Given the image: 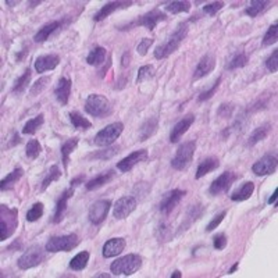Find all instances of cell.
I'll return each mask as SVG.
<instances>
[{
  "label": "cell",
  "instance_id": "8",
  "mask_svg": "<svg viewBox=\"0 0 278 278\" xmlns=\"http://www.w3.org/2000/svg\"><path fill=\"white\" fill-rule=\"evenodd\" d=\"M164 20H167L166 13H163L161 10H159V9H153V10H150V12L145 13L143 16H141V17L138 20H135V21L128 23V24L124 25V27H120L118 30H120V31H127V30L135 28V27H145L148 31H153L156 28V25L159 24V23H161V21H164Z\"/></svg>",
  "mask_w": 278,
  "mask_h": 278
},
{
  "label": "cell",
  "instance_id": "26",
  "mask_svg": "<svg viewBox=\"0 0 278 278\" xmlns=\"http://www.w3.org/2000/svg\"><path fill=\"white\" fill-rule=\"evenodd\" d=\"M218 167H220V160L217 157H207V159H204V160L199 163L198 170H196V174H195V178H203L204 175L213 173Z\"/></svg>",
  "mask_w": 278,
  "mask_h": 278
},
{
  "label": "cell",
  "instance_id": "20",
  "mask_svg": "<svg viewBox=\"0 0 278 278\" xmlns=\"http://www.w3.org/2000/svg\"><path fill=\"white\" fill-rule=\"evenodd\" d=\"M71 88H73V82L67 77H62L60 80L57 81V85L55 88V98L62 106L68 105Z\"/></svg>",
  "mask_w": 278,
  "mask_h": 278
},
{
  "label": "cell",
  "instance_id": "34",
  "mask_svg": "<svg viewBox=\"0 0 278 278\" xmlns=\"http://www.w3.org/2000/svg\"><path fill=\"white\" fill-rule=\"evenodd\" d=\"M31 77H32V71L31 68L28 67L27 70L24 71V74L21 75L17 78V81L14 82V87H13L12 92L14 95H20V93H23L27 91V88H28V84L31 82Z\"/></svg>",
  "mask_w": 278,
  "mask_h": 278
},
{
  "label": "cell",
  "instance_id": "4",
  "mask_svg": "<svg viewBox=\"0 0 278 278\" xmlns=\"http://www.w3.org/2000/svg\"><path fill=\"white\" fill-rule=\"evenodd\" d=\"M78 245H80V236L71 232V234L52 236L48 239L45 247L49 253H59V252H71Z\"/></svg>",
  "mask_w": 278,
  "mask_h": 278
},
{
  "label": "cell",
  "instance_id": "40",
  "mask_svg": "<svg viewBox=\"0 0 278 278\" xmlns=\"http://www.w3.org/2000/svg\"><path fill=\"white\" fill-rule=\"evenodd\" d=\"M249 62V57H247L246 53H236V55L227 63V66H225V70H228V71H234V70H238V68H243Z\"/></svg>",
  "mask_w": 278,
  "mask_h": 278
},
{
  "label": "cell",
  "instance_id": "27",
  "mask_svg": "<svg viewBox=\"0 0 278 278\" xmlns=\"http://www.w3.org/2000/svg\"><path fill=\"white\" fill-rule=\"evenodd\" d=\"M157 128H159V118H148V120L141 125V128H139V141H142V142L148 141L150 136H153L156 132H157Z\"/></svg>",
  "mask_w": 278,
  "mask_h": 278
},
{
  "label": "cell",
  "instance_id": "47",
  "mask_svg": "<svg viewBox=\"0 0 278 278\" xmlns=\"http://www.w3.org/2000/svg\"><path fill=\"white\" fill-rule=\"evenodd\" d=\"M220 84H221V77H218V78L214 81L213 87L209 88L207 91H204V92H202L200 95H199L198 96L199 103H203V102H206V100L211 99V98L214 96V93L217 92V89H218V87H220Z\"/></svg>",
  "mask_w": 278,
  "mask_h": 278
},
{
  "label": "cell",
  "instance_id": "35",
  "mask_svg": "<svg viewBox=\"0 0 278 278\" xmlns=\"http://www.w3.org/2000/svg\"><path fill=\"white\" fill-rule=\"evenodd\" d=\"M68 117H70V121L73 124V127H74L75 130H80V131H87L89 128H92V123L85 118L82 114H80L78 111H71L70 114H68Z\"/></svg>",
  "mask_w": 278,
  "mask_h": 278
},
{
  "label": "cell",
  "instance_id": "25",
  "mask_svg": "<svg viewBox=\"0 0 278 278\" xmlns=\"http://www.w3.org/2000/svg\"><path fill=\"white\" fill-rule=\"evenodd\" d=\"M23 175H24V170H23L21 167H16L12 173L7 174L6 177L0 181V191H12L13 188L16 186V184L19 182L20 179L23 178Z\"/></svg>",
  "mask_w": 278,
  "mask_h": 278
},
{
  "label": "cell",
  "instance_id": "54",
  "mask_svg": "<svg viewBox=\"0 0 278 278\" xmlns=\"http://www.w3.org/2000/svg\"><path fill=\"white\" fill-rule=\"evenodd\" d=\"M130 63H131V53H130V50H127V52H124L123 57H121V67L127 68L128 66H130Z\"/></svg>",
  "mask_w": 278,
  "mask_h": 278
},
{
  "label": "cell",
  "instance_id": "62",
  "mask_svg": "<svg viewBox=\"0 0 278 278\" xmlns=\"http://www.w3.org/2000/svg\"><path fill=\"white\" fill-rule=\"evenodd\" d=\"M182 277V274H181V271L179 270H175V271L171 274V278H181Z\"/></svg>",
  "mask_w": 278,
  "mask_h": 278
},
{
  "label": "cell",
  "instance_id": "30",
  "mask_svg": "<svg viewBox=\"0 0 278 278\" xmlns=\"http://www.w3.org/2000/svg\"><path fill=\"white\" fill-rule=\"evenodd\" d=\"M270 131H271V124L270 123L263 124V125L257 127V128L250 134V136H249L247 146H254V145L261 142V141H264L267 138V135L270 134Z\"/></svg>",
  "mask_w": 278,
  "mask_h": 278
},
{
  "label": "cell",
  "instance_id": "10",
  "mask_svg": "<svg viewBox=\"0 0 278 278\" xmlns=\"http://www.w3.org/2000/svg\"><path fill=\"white\" fill-rule=\"evenodd\" d=\"M111 207V200L109 199H100L91 206L88 211V220L92 225H100L105 221Z\"/></svg>",
  "mask_w": 278,
  "mask_h": 278
},
{
  "label": "cell",
  "instance_id": "33",
  "mask_svg": "<svg viewBox=\"0 0 278 278\" xmlns=\"http://www.w3.org/2000/svg\"><path fill=\"white\" fill-rule=\"evenodd\" d=\"M62 177V170L59 168V166H52L49 168V171L46 173V175L42 179L41 182V188H39V192H45L48 188H49L53 182L59 181Z\"/></svg>",
  "mask_w": 278,
  "mask_h": 278
},
{
  "label": "cell",
  "instance_id": "29",
  "mask_svg": "<svg viewBox=\"0 0 278 278\" xmlns=\"http://www.w3.org/2000/svg\"><path fill=\"white\" fill-rule=\"evenodd\" d=\"M253 192L254 182L246 181V182L242 184V186L239 189H236V191L231 195V200H232V202H245L247 199H250V196L253 195Z\"/></svg>",
  "mask_w": 278,
  "mask_h": 278
},
{
  "label": "cell",
  "instance_id": "23",
  "mask_svg": "<svg viewBox=\"0 0 278 278\" xmlns=\"http://www.w3.org/2000/svg\"><path fill=\"white\" fill-rule=\"evenodd\" d=\"M59 64H60V57H59V55L50 53V55L39 56L37 60H35L34 67H35L37 73H46V71L55 70Z\"/></svg>",
  "mask_w": 278,
  "mask_h": 278
},
{
  "label": "cell",
  "instance_id": "24",
  "mask_svg": "<svg viewBox=\"0 0 278 278\" xmlns=\"http://www.w3.org/2000/svg\"><path fill=\"white\" fill-rule=\"evenodd\" d=\"M116 177V171L114 170H107L105 173H100L99 175H96L95 178H92L91 181H88L87 184H85V188H87V191H96V189H99L102 186L107 185L110 181H113Z\"/></svg>",
  "mask_w": 278,
  "mask_h": 278
},
{
  "label": "cell",
  "instance_id": "57",
  "mask_svg": "<svg viewBox=\"0 0 278 278\" xmlns=\"http://www.w3.org/2000/svg\"><path fill=\"white\" fill-rule=\"evenodd\" d=\"M28 52H30V50H28V48H27V46H24V49L21 50V52H19V53H17V56H16V62H17V63L23 62V59H24L25 56L28 55Z\"/></svg>",
  "mask_w": 278,
  "mask_h": 278
},
{
  "label": "cell",
  "instance_id": "31",
  "mask_svg": "<svg viewBox=\"0 0 278 278\" xmlns=\"http://www.w3.org/2000/svg\"><path fill=\"white\" fill-rule=\"evenodd\" d=\"M106 56H107V50L103 46H95L87 56V63L93 67H99L105 63Z\"/></svg>",
  "mask_w": 278,
  "mask_h": 278
},
{
  "label": "cell",
  "instance_id": "19",
  "mask_svg": "<svg viewBox=\"0 0 278 278\" xmlns=\"http://www.w3.org/2000/svg\"><path fill=\"white\" fill-rule=\"evenodd\" d=\"M64 23H66L64 20H55V21H50L48 24H45L34 35V42H37V44H44V42H46L55 32L62 30L63 27H64Z\"/></svg>",
  "mask_w": 278,
  "mask_h": 278
},
{
  "label": "cell",
  "instance_id": "41",
  "mask_svg": "<svg viewBox=\"0 0 278 278\" xmlns=\"http://www.w3.org/2000/svg\"><path fill=\"white\" fill-rule=\"evenodd\" d=\"M42 153V145L38 139H31L25 146V155L30 160H37L39 155Z\"/></svg>",
  "mask_w": 278,
  "mask_h": 278
},
{
  "label": "cell",
  "instance_id": "52",
  "mask_svg": "<svg viewBox=\"0 0 278 278\" xmlns=\"http://www.w3.org/2000/svg\"><path fill=\"white\" fill-rule=\"evenodd\" d=\"M227 243H228V239H227V236H225L224 232L217 234L216 236L213 238V247H214L216 250H222V249H225Z\"/></svg>",
  "mask_w": 278,
  "mask_h": 278
},
{
  "label": "cell",
  "instance_id": "58",
  "mask_svg": "<svg viewBox=\"0 0 278 278\" xmlns=\"http://www.w3.org/2000/svg\"><path fill=\"white\" fill-rule=\"evenodd\" d=\"M277 195H278V189H275V191H274V193H272L271 196L268 198V200H267V203L277 206Z\"/></svg>",
  "mask_w": 278,
  "mask_h": 278
},
{
  "label": "cell",
  "instance_id": "14",
  "mask_svg": "<svg viewBox=\"0 0 278 278\" xmlns=\"http://www.w3.org/2000/svg\"><path fill=\"white\" fill-rule=\"evenodd\" d=\"M136 206H138V202L134 196H123L114 203L113 216L116 220H125L136 210Z\"/></svg>",
  "mask_w": 278,
  "mask_h": 278
},
{
  "label": "cell",
  "instance_id": "43",
  "mask_svg": "<svg viewBox=\"0 0 278 278\" xmlns=\"http://www.w3.org/2000/svg\"><path fill=\"white\" fill-rule=\"evenodd\" d=\"M166 12L171 14H181V13L191 12V3L189 2H171L166 6Z\"/></svg>",
  "mask_w": 278,
  "mask_h": 278
},
{
  "label": "cell",
  "instance_id": "56",
  "mask_svg": "<svg viewBox=\"0 0 278 278\" xmlns=\"http://www.w3.org/2000/svg\"><path fill=\"white\" fill-rule=\"evenodd\" d=\"M19 143H21V138H20V135L17 134V132H14L12 136V139H10V142H9V148H14V146H17Z\"/></svg>",
  "mask_w": 278,
  "mask_h": 278
},
{
  "label": "cell",
  "instance_id": "11",
  "mask_svg": "<svg viewBox=\"0 0 278 278\" xmlns=\"http://www.w3.org/2000/svg\"><path fill=\"white\" fill-rule=\"evenodd\" d=\"M236 179H238V175L234 171H224L210 184L209 195L210 196H217V195H220L222 192H228L231 185L234 184Z\"/></svg>",
  "mask_w": 278,
  "mask_h": 278
},
{
  "label": "cell",
  "instance_id": "21",
  "mask_svg": "<svg viewBox=\"0 0 278 278\" xmlns=\"http://www.w3.org/2000/svg\"><path fill=\"white\" fill-rule=\"evenodd\" d=\"M131 6H132V2H109V3H106L105 6H102V9H100L99 12L93 16V20H95L96 23H100V21H103V20H106L107 17H110L113 13H116L118 12V10H121V9H127V7Z\"/></svg>",
  "mask_w": 278,
  "mask_h": 278
},
{
  "label": "cell",
  "instance_id": "7",
  "mask_svg": "<svg viewBox=\"0 0 278 278\" xmlns=\"http://www.w3.org/2000/svg\"><path fill=\"white\" fill-rule=\"evenodd\" d=\"M46 252H48L46 247H42L41 245H32L20 256V259L17 260V266L20 270H30L38 267L46 259Z\"/></svg>",
  "mask_w": 278,
  "mask_h": 278
},
{
  "label": "cell",
  "instance_id": "51",
  "mask_svg": "<svg viewBox=\"0 0 278 278\" xmlns=\"http://www.w3.org/2000/svg\"><path fill=\"white\" fill-rule=\"evenodd\" d=\"M222 7H224V2H213L210 5H206V6L203 7V13L204 14H207V16H210V17H213V16H216L217 13L221 10Z\"/></svg>",
  "mask_w": 278,
  "mask_h": 278
},
{
  "label": "cell",
  "instance_id": "13",
  "mask_svg": "<svg viewBox=\"0 0 278 278\" xmlns=\"http://www.w3.org/2000/svg\"><path fill=\"white\" fill-rule=\"evenodd\" d=\"M186 195V191H182V189H171L164 193V196L161 198L160 204H159V210L163 213V214H170L171 211L178 206V203L184 199V196Z\"/></svg>",
  "mask_w": 278,
  "mask_h": 278
},
{
  "label": "cell",
  "instance_id": "12",
  "mask_svg": "<svg viewBox=\"0 0 278 278\" xmlns=\"http://www.w3.org/2000/svg\"><path fill=\"white\" fill-rule=\"evenodd\" d=\"M278 167V161H277V156L271 155H264L261 159L254 163L252 166V173L257 177H266V175H271L277 171Z\"/></svg>",
  "mask_w": 278,
  "mask_h": 278
},
{
  "label": "cell",
  "instance_id": "48",
  "mask_svg": "<svg viewBox=\"0 0 278 278\" xmlns=\"http://www.w3.org/2000/svg\"><path fill=\"white\" fill-rule=\"evenodd\" d=\"M264 66L270 71V73H277L278 70V49L272 52L271 55L267 57V60L264 62Z\"/></svg>",
  "mask_w": 278,
  "mask_h": 278
},
{
  "label": "cell",
  "instance_id": "46",
  "mask_svg": "<svg viewBox=\"0 0 278 278\" xmlns=\"http://www.w3.org/2000/svg\"><path fill=\"white\" fill-rule=\"evenodd\" d=\"M50 78L52 77L46 75V77H41L39 80L35 81V84H32L31 89H30V95L31 96H38L39 93H42V91L48 87V84L50 82Z\"/></svg>",
  "mask_w": 278,
  "mask_h": 278
},
{
  "label": "cell",
  "instance_id": "60",
  "mask_svg": "<svg viewBox=\"0 0 278 278\" xmlns=\"http://www.w3.org/2000/svg\"><path fill=\"white\" fill-rule=\"evenodd\" d=\"M95 277L96 278H109L111 277V274H106V272H99V274H95Z\"/></svg>",
  "mask_w": 278,
  "mask_h": 278
},
{
  "label": "cell",
  "instance_id": "63",
  "mask_svg": "<svg viewBox=\"0 0 278 278\" xmlns=\"http://www.w3.org/2000/svg\"><path fill=\"white\" fill-rule=\"evenodd\" d=\"M5 3H6V5H9V6H12V7L17 6V5H19V2H9V0H6Z\"/></svg>",
  "mask_w": 278,
  "mask_h": 278
},
{
  "label": "cell",
  "instance_id": "5",
  "mask_svg": "<svg viewBox=\"0 0 278 278\" xmlns=\"http://www.w3.org/2000/svg\"><path fill=\"white\" fill-rule=\"evenodd\" d=\"M85 111L92 117L105 118L111 114V105L109 99L103 95L91 93L88 95L85 100Z\"/></svg>",
  "mask_w": 278,
  "mask_h": 278
},
{
  "label": "cell",
  "instance_id": "2",
  "mask_svg": "<svg viewBox=\"0 0 278 278\" xmlns=\"http://www.w3.org/2000/svg\"><path fill=\"white\" fill-rule=\"evenodd\" d=\"M142 267V257L136 253L125 254L123 257H118L116 261L110 264V271L113 275H132Z\"/></svg>",
  "mask_w": 278,
  "mask_h": 278
},
{
  "label": "cell",
  "instance_id": "44",
  "mask_svg": "<svg viewBox=\"0 0 278 278\" xmlns=\"http://www.w3.org/2000/svg\"><path fill=\"white\" fill-rule=\"evenodd\" d=\"M278 41V23H274L270 25V28L267 30V32L263 37V46H272L274 44H277Z\"/></svg>",
  "mask_w": 278,
  "mask_h": 278
},
{
  "label": "cell",
  "instance_id": "28",
  "mask_svg": "<svg viewBox=\"0 0 278 278\" xmlns=\"http://www.w3.org/2000/svg\"><path fill=\"white\" fill-rule=\"evenodd\" d=\"M78 142H80V139L74 136V138H70L67 141H64L62 143V148H60V153H62V161H63V167H64V170H67L68 168V163H70V156L71 153L74 152L77 146H78Z\"/></svg>",
  "mask_w": 278,
  "mask_h": 278
},
{
  "label": "cell",
  "instance_id": "55",
  "mask_svg": "<svg viewBox=\"0 0 278 278\" xmlns=\"http://www.w3.org/2000/svg\"><path fill=\"white\" fill-rule=\"evenodd\" d=\"M84 181H85V175H84V174H81V175H78V177H75V178H73L71 181H70V186L75 188V186L84 184Z\"/></svg>",
  "mask_w": 278,
  "mask_h": 278
},
{
  "label": "cell",
  "instance_id": "1",
  "mask_svg": "<svg viewBox=\"0 0 278 278\" xmlns=\"http://www.w3.org/2000/svg\"><path fill=\"white\" fill-rule=\"evenodd\" d=\"M188 23H179L178 27L175 28V31L168 37L166 42L160 46H157L155 49V57L157 60H163L167 59L168 56H171L174 52L179 49L181 44L185 41L186 35H188Z\"/></svg>",
  "mask_w": 278,
  "mask_h": 278
},
{
  "label": "cell",
  "instance_id": "3",
  "mask_svg": "<svg viewBox=\"0 0 278 278\" xmlns=\"http://www.w3.org/2000/svg\"><path fill=\"white\" fill-rule=\"evenodd\" d=\"M19 225V210L9 207L6 204L0 206V241H6L14 235Z\"/></svg>",
  "mask_w": 278,
  "mask_h": 278
},
{
  "label": "cell",
  "instance_id": "9",
  "mask_svg": "<svg viewBox=\"0 0 278 278\" xmlns=\"http://www.w3.org/2000/svg\"><path fill=\"white\" fill-rule=\"evenodd\" d=\"M124 131V124L121 121H116L106 125L103 130H100L93 139V143L100 148H107L117 141Z\"/></svg>",
  "mask_w": 278,
  "mask_h": 278
},
{
  "label": "cell",
  "instance_id": "38",
  "mask_svg": "<svg viewBox=\"0 0 278 278\" xmlns=\"http://www.w3.org/2000/svg\"><path fill=\"white\" fill-rule=\"evenodd\" d=\"M91 254L87 250H82L78 254H75L74 257L70 261V268L74 270V271H82L85 267L88 266V261H89Z\"/></svg>",
  "mask_w": 278,
  "mask_h": 278
},
{
  "label": "cell",
  "instance_id": "6",
  "mask_svg": "<svg viewBox=\"0 0 278 278\" xmlns=\"http://www.w3.org/2000/svg\"><path fill=\"white\" fill-rule=\"evenodd\" d=\"M196 150V141H186L182 145H179V148L175 152V156L171 160V167L177 171H184L188 167L191 166L193 160V155Z\"/></svg>",
  "mask_w": 278,
  "mask_h": 278
},
{
  "label": "cell",
  "instance_id": "22",
  "mask_svg": "<svg viewBox=\"0 0 278 278\" xmlns=\"http://www.w3.org/2000/svg\"><path fill=\"white\" fill-rule=\"evenodd\" d=\"M125 246H127V241L124 238H111L105 242V245L102 247V254L105 259L116 257L120 253H123Z\"/></svg>",
  "mask_w": 278,
  "mask_h": 278
},
{
  "label": "cell",
  "instance_id": "15",
  "mask_svg": "<svg viewBox=\"0 0 278 278\" xmlns=\"http://www.w3.org/2000/svg\"><path fill=\"white\" fill-rule=\"evenodd\" d=\"M149 153L146 149H139L132 152L127 157H124L123 160H120L117 163V170H120L121 173H130L131 170L135 166H138L139 163L148 160Z\"/></svg>",
  "mask_w": 278,
  "mask_h": 278
},
{
  "label": "cell",
  "instance_id": "17",
  "mask_svg": "<svg viewBox=\"0 0 278 278\" xmlns=\"http://www.w3.org/2000/svg\"><path fill=\"white\" fill-rule=\"evenodd\" d=\"M73 195H74V188H73V186H70V188H67L66 191H63V193L60 195V198L57 199V202H56V206H55V213H53V217H52L53 224H59V222H62L63 217H64V213H66V210H67L68 200L73 198Z\"/></svg>",
  "mask_w": 278,
  "mask_h": 278
},
{
  "label": "cell",
  "instance_id": "45",
  "mask_svg": "<svg viewBox=\"0 0 278 278\" xmlns=\"http://www.w3.org/2000/svg\"><path fill=\"white\" fill-rule=\"evenodd\" d=\"M155 77V67L153 66H142L138 70V77H136V84H142L145 81L150 80Z\"/></svg>",
  "mask_w": 278,
  "mask_h": 278
},
{
  "label": "cell",
  "instance_id": "59",
  "mask_svg": "<svg viewBox=\"0 0 278 278\" xmlns=\"http://www.w3.org/2000/svg\"><path fill=\"white\" fill-rule=\"evenodd\" d=\"M238 267H239V263L236 261L234 266L231 267V268H229V270H228V274H234V272L236 271V270H238Z\"/></svg>",
  "mask_w": 278,
  "mask_h": 278
},
{
  "label": "cell",
  "instance_id": "49",
  "mask_svg": "<svg viewBox=\"0 0 278 278\" xmlns=\"http://www.w3.org/2000/svg\"><path fill=\"white\" fill-rule=\"evenodd\" d=\"M153 39L152 38H143L142 41L138 44L136 46V52H138V55L139 56H146L148 55V50L150 49V46L153 45Z\"/></svg>",
  "mask_w": 278,
  "mask_h": 278
},
{
  "label": "cell",
  "instance_id": "42",
  "mask_svg": "<svg viewBox=\"0 0 278 278\" xmlns=\"http://www.w3.org/2000/svg\"><path fill=\"white\" fill-rule=\"evenodd\" d=\"M44 211H45V207H44V203H41V202H37V203L32 204V207L30 210L27 211V216H25V220L28 222H35L38 221L41 217L44 216Z\"/></svg>",
  "mask_w": 278,
  "mask_h": 278
},
{
  "label": "cell",
  "instance_id": "16",
  "mask_svg": "<svg viewBox=\"0 0 278 278\" xmlns=\"http://www.w3.org/2000/svg\"><path fill=\"white\" fill-rule=\"evenodd\" d=\"M214 67H216V59H214V56L211 55V53H206L199 60L198 66H196L195 71H193V75H192V80L198 81L204 78V77H207L210 73H213Z\"/></svg>",
  "mask_w": 278,
  "mask_h": 278
},
{
  "label": "cell",
  "instance_id": "18",
  "mask_svg": "<svg viewBox=\"0 0 278 278\" xmlns=\"http://www.w3.org/2000/svg\"><path fill=\"white\" fill-rule=\"evenodd\" d=\"M193 123H195V116H193V114H186L185 117L181 118L178 123L174 125L173 130H171V132H170V142L171 143L179 142V139L185 135Z\"/></svg>",
  "mask_w": 278,
  "mask_h": 278
},
{
  "label": "cell",
  "instance_id": "39",
  "mask_svg": "<svg viewBox=\"0 0 278 278\" xmlns=\"http://www.w3.org/2000/svg\"><path fill=\"white\" fill-rule=\"evenodd\" d=\"M45 116L44 114H38L37 117L31 118L25 123L24 128H23V134L24 135H35L37 131L44 125Z\"/></svg>",
  "mask_w": 278,
  "mask_h": 278
},
{
  "label": "cell",
  "instance_id": "37",
  "mask_svg": "<svg viewBox=\"0 0 278 278\" xmlns=\"http://www.w3.org/2000/svg\"><path fill=\"white\" fill-rule=\"evenodd\" d=\"M118 153V146H107L106 149H102V150H96L91 155L88 156L89 160H100V161H106L113 159L114 156Z\"/></svg>",
  "mask_w": 278,
  "mask_h": 278
},
{
  "label": "cell",
  "instance_id": "61",
  "mask_svg": "<svg viewBox=\"0 0 278 278\" xmlns=\"http://www.w3.org/2000/svg\"><path fill=\"white\" fill-rule=\"evenodd\" d=\"M41 3H42L41 0H37V2H28V5H30V7H32V9H34V7L39 6Z\"/></svg>",
  "mask_w": 278,
  "mask_h": 278
},
{
  "label": "cell",
  "instance_id": "50",
  "mask_svg": "<svg viewBox=\"0 0 278 278\" xmlns=\"http://www.w3.org/2000/svg\"><path fill=\"white\" fill-rule=\"evenodd\" d=\"M225 216H227V210H222L221 213H218L217 216L213 217V220H211V221L207 224V227H206V232H211V231H214V229L221 224Z\"/></svg>",
  "mask_w": 278,
  "mask_h": 278
},
{
  "label": "cell",
  "instance_id": "53",
  "mask_svg": "<svg viewBox=\"0 0 278 278\" xmlns=\"http://www.w3.org/2000/svg\"><path fill=\"white\" fill-rule=\"evenodd\" d=\"M232 111H234V106L232 105H221L218 107V110H217V114L220 116L221 118H229L231 117V114H232Z\"/></svg>",
  "mask_w": 278,
  "mask_h": 278
},
{
  "label": "cell",
  "instance_id": "36",
  "mask_svg": "<svg viewBox=\"0 0 278 278\" xmlns=\"http://www.w3.org/2000/svg\"><path fill=\"white\" fill-rule=\"evenodd\" d=\"M203 213H204V207L200 203L191 206V207H189V210H188V213H186V221L182 224V229H188V227H191L193 222L203 216Z\"/></svg>",
  "mask_w": 278,
  "mask_h": 278
},
{
  "label": "cell",
  "instance_id": "32",
  "mask_svg": "<svg viewBox=\"0 0 278 278\" xmlns=\"http://www.w3.org/2000/svg\"><path fill=\"white\" fill-rule=\"evenodd\" d=\"M270 5H271V2H266V0H252L250 6H247L245 9V14L250 19H254L263 12H266L267 9L270 7Z\"/></svg>",
  "mask_w": 278,
  "mask_h": 278
}]
</instances>
